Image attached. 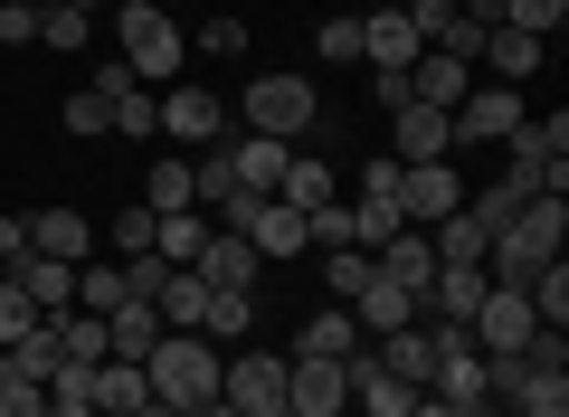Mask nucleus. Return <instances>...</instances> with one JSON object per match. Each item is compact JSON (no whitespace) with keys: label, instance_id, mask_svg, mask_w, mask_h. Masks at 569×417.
I'll return each mask as SVG.
<instances>
[{"label":"nucleus","instance_id":"f257e3e1","mask_svg":"<svg viewBox=\"0 0 569 417\" xmlns=\"http://www.w3.org/2000/svg\"><path fill=\"white\" fill-rule=\"evenodd\" d=\"M219 341L209 332H162L152 341V351H142V379H152V398H162V408H209V398H219Z\"/></svg>","mask_w":569,"mask_h":417},{"label":"nucleus","instance_id":"f03ea898","mask_svg":"<svg viewBox=\"0 0 569 417\" xmlns=\"http://www.w3.org/2000/svg\"><path fill=\"white\" fill-rule=\"evenodd\" d=\"M114 39H123V67H133L152 96L181 86V58H190V29L171 20L162 0H114Z\"/></svg>","mask_w":569,"mask_h":417},{"label":"nucleus","instance_id":"7ed1b4c3","mask_svg":"<svg viewBox=\"0 0 569 417\" xmlns=\"http://www.w3.org/2000/svg\"><path fill=\"white\" fill-rule=\"evenodd\" d=\"M569 247V199H522V219L485 247V285H531Z\"/></svg>","mask_w":569,"mask_h":417},{"label":"nucleus","instance_id":"20e7f679","mask_svg":"<svg viewBox=\"0 0 569 417\" xmlns=\"http://www.w3.org/2000/svg\"><path fill=\"white\" fill-rule=\"evenodd\" d=\"M503 152H512V161H503V190H522V199H569V115L522 123Z\"/></svg>","mask_w":569,"mask_h":417},{"label":"nucleus","instance_id":"39448f33","mask_svg":"<svg viewBox=\"0 0 569 417\" xmlns=\"http://www.w3.org/2000/svg\"><path fill=\"white\" fill-rule=\"evenodd\" d=\"M313 115H323V96H313V77H257L247 86V133H276V142H295V133H313Z\"/></svg>","mask_w":569,"mask_h":417},{"label":"nucleus","instance_id":"423d86ee","mask_svg":"<svg viewBox=\"0 0 569 417\" xmlns=\"http://www.w3.org/2000/svg\"><path fill=\"white\" fill-rule=\"evenodd\" d=\"M219 398L238 417H284V360L276 351H228L219 360Z\"/></svg>","mask_w":569,"mask_h":417},{"label":"nucleus","instance_id":"0eeeda50","mask_svg":"<svg viewBox=\"0 0 569 417\" xmlns=\"http://www.w3.org/2000/svg\"><path fill=\"white\" fill-rule=\"evenodd\" d=\"M456 142H512V133H522V86H466V105H456Z\"/></svg>","mask_w":569,"mask_h":417},{"label":"nucleus","instance_id":"6e6552de","mask_svg":"<svg viewBox=\"0 0 569 417\" xmlns=\"http://www.w3.org/2000/svg\"><path fill=\"white\" fill-rule=\"evenodd\" d=\"M447 209H466L456 161H408V171H399V219H408V228H437Z\"/></svg>","mask_w":569,"mask_h":417},{"label":"nucleus","instance_id":"1a4fd4ad","mask_svg":"<svg viewBox=\"0 0 569 417\" xmlns=\"http://www.w3.org/2000/svg\"><path fill=\"white\" fill-rule=\"evenodd\" d=\"M238 238L257 247V266H276V257H305V209H284V199H238Z\"/></svg>","mask_w":569,"mask_h":417},{"label":"nucleus","instance_id":"9d476101","mask_svg":"<svg viewBox=\"0 0 569 417\" xmlns=\"http://www.w3.org/2000/svg\"><path fill=\"white\" fill-rule=\"evenodd\" d=\"M342 408H351L342 360H295L284 351V417H342Z\"/></svg>","mask_w":569,"mask_h":417},{"label":"nucleus","instance_id":"9b49d317","mask_svg":"<svg viewBox=\"0 0 569 417\" xmlns=\"http://www.w3.org/2000/svg\"><path fill=\"white\" fill-rule=\"evenodd\" d=\"M162 133L181 142V152H200V142L228 133V105L209 96V86H162Z\"/></svg>","mask_w":569,"mask_h":417},{"label":"nucleus","instance_id":"f8f14e48","mask_svg":"<svg viewBox=\"0 0 569 417\" xmlns=\"http://www.w3.org/2000/svg\"><path fill=\"white\" fill-rule=\"evenodd\" d=\"M351 322H361V341H389V332H408V322H418V295H408V285H389L380 266H370V285L351 295Z\"/></svg>","mask_w":569,"mask_h":417},{"label":"nucleus","instance_id":"ddd939ff","mask_svg":"<svg viewBox=\"0 0 569 417\" xmlns=\"http://www.w3.org/2000/svg\"><path fill=\"white\" fill-rule=\"evenodd\" d=\"M466 86H475L466 58H447V48H418V67H408V105H437V115H456V105H466Z\"/></svg>","mask_w":569,"mask_h":417},{"label":"nucleus","instance_id":"4468645a","mask_svg":"<svg viewBox=\"0 0 569 417\" xmlns=\"http://www.w3.org/2000/svg\"><path fill=\"white\" fill-rule=\"evenodd\" d=\"M342 379H351V398H361V408H370V417H408V408H418V389H408V379H399V370H389V360H380V351H370V360H361V351H351V360H342Z\"/></svg>","mask_w":569,"mask_h":417},{"label":"nucleus","instance_id":"2eb2a0df","mask_svg":"<svg viewBox=\"0 0 569 417\" xmlns=\"http://www.w3.org/2000/svg\"><path fill=\"white\" fill-rule=\"evenodd\" d=\"M228 161H238V190H247V199H276L295 142H276V133H228Z\"/></svg>","mask_w":569,"mask_h":417},{"label":"nucleus","instance_id":"dca6fc26","mask_svg":"<svg viewBox=\"0 0 569 417\" xmlns=\"http://www.w3.org/2000/svg\"><path fill=\"white\" fill-rule=\"evenodd\" d=\"M475 58L493 67V86H522V77H541V67H550V39H531V29H485Z\"/></svg>","mask_w":569,"mask_h":417},{"label":"nucleus","instance_id":"f3484780","mask_svg":"<svg viewBox=\"0 0 569 417\" xmlns=\"http://www.w3.org/2000/svg\"><path fill=\"white\" fill-rule=\"evenodd\" d=\"M389 123H399V152L389 161H456V123L437 115V105H399Z\"/></svg>","mask_w":569,"mask_h":417},{"label":"nucleus","instance_id":"a211bd4d","mask_svg":"<svg viewBox=\"0 0 569 417\" xmlns=\"http://www.w3.org/2000/svg\"><path fill=\"white\" fill-rule=\"evenodd\" d=\"M190 266H200V285H238V295H257V247H247L238 228H209V247Z\"/></svg>","mask_w":569,"mask_h":417},{"label":"nucleus","instance_id":"6ab92c4d","mask_svg":"<svg viewBox=\"0 0 569 417\" xmlns=\"http://www.w3.org/2000/svg\"><path fill=\"white\" fill-rule=\"evenodd\" d=\"M86 209H29V257H67V266H86Z\"/></svg>","mask_w":569,"mask_h":417},{"label":"nucleus","instance_id":"aec40b11","mask_svg":"<svg viewBox=\"0 0 569 417\" xmlns=\"http://www.w3.org/2000/svg\"><path fill=\"white\" fill-rule=\"evenodd\" d=\"M361 351V322H351V304H323V314L295 332V360H351Z\"/></svg>","mask_w":569,"mask_h":417},{"label":"nucleus","instance_id":"412c9836","mask_svg":"<svg viewBox=\"0 0 569 417\" xmlns=\"http://www.w3.org/2000/svg\"><path fill=\"white\" fill-rule=\"evenodd\" d=\"M370 266H380L389 285H408V295H427V276H437V247H427V228H399V238H389Z\"/></svg>","mask_w":569,"mask_h":417},{"label":"nucleus","instance_id":"4be33fe9","mask_svg":"<svg viewBox=\"0 0 569 417\" xmlns=\"http://www.w3.org/2000/svg\"><path fill=\"white\" fill-rule=\"evenodd\" d=\"M361 58L370 67H418V29H408V10H370V20H361Z\"/></svg>","mask_w":569,"mask_h":417},{"label":"nucleus","instance_id":"5701e85b","mask_svg":"<svg viewBox=\"0 0 569 417\" xmlns=\"http://www.w3.org/2000/svg\"><path fill=\"white\" fill-rule=\"evenodd\" d=\"M10 276H20V295L39 304V314H67V304H77V266L67 257H20Z\"/></svg>","mask_w":569,"mask_h":417},{"label":"nucleus","instance_id":"b1692460","mask_svg":"<svg viewBox=\"0 0 569 417\" xmlns=\"http://www.w3.org/2000/svg\"><path fill=\"white\" fill-rule=\"evenodd\" d=\"M200 304H209L200 266H171V276H162V295H152V314H162V332H200Z\"/></svg>","mask_w":569,"mask_h":417},{"label":"nucleus","instance_id":"393cba45","mask_svg":"<svg viewBox=\"0 0 569 417\" xmlns=\"http://www.w3.org/2000/svg\"><path fill=\"white\" fill-rule=\"evenodd\" d=\"M427 247H437V266H485V219H475V209H447V219L427 228Z\"/></svg>","mask_w":569,"mask_h":417},{"label":"nucleus","instance_id":"a878e982","mask_svg":"<svg viewBox=\"0 0 569 417\" xmlns=\"http://www.w3.org/2000/svg\"><path fill=\"white\" fill-rule=\"evenodd\" d=\"M200 332L219 341V351H228V341H247V332H257V295H238V285H209V304H200Z\"/></svg>","mask_w":569,"mask_h":417},{"label":"nucleus","instance_id":"bb28decb","mask_svg":"<svg viewBox=\"0 0 569 417\" xmlns=\"http://www.w3.org/2000/svg\"><path fill=\"white\" fill-rule=\"evenodd\" d=\"M142 398H152L142 360H96V417H133Z\"/></svg>","mask_w":569,"mask_h":417},{"label":"nucleus","instance_id":"cd10ccee","mask_svg":"<svg viewBox=\"0 0 569 417\" xmlns=\"http://www.w3.org/2000/svg\"><path fill=\"white\" fill-rule=\"evenodd\" d=\"M162 341V314L152 304H123V314H104V360H142Z\"/></svg>","mask_w":569,"mask_h":417},{"label":"nucleus","instance_id":"c85d7f7f","mask_svg":"<svg viewBox=\"0 0 569 417\" xmlns=\"http://www.w3.org/2000/svg\"><path fill=\"white\" fill-rule=\"evenodd\" d=\"M123 304H142L133 285H123V257L114 266H77V314H123Z\"/></svg>","mask_w":569,"mask_h":417},{"label":"nucleus","instance_id":"c756f323","mask_svg":"<svg viewBox=\"0 0 569 417\" xmlns=\"http://www.w3.org/2000/svg\"><path fill=\"white\" fill-rule=\"evenodd\" d=\"M522 295H531V322H541V332H569V257H550Z\"/></svg>","mask_w":569,"mask_h":417},{"label":"nucleus","instance_id":"7c9ffc66","mask_svg":"<svg viewBox=\"0 0 569 417\" xmlns=\"http://www.w3.org/2000/svg\"><path fill=\"white\" fill-rule=\"evenodd\" d=\"M276 199H284V209H323V199H332V161L295 152V161H284V180H276Z\"/></svg>","mask_w":569,"mask_h":417},{"label":"nucleus","instance_id":"2f4dec72","mask_svg":"<svg viewBox=\"0 0 569 417\" xmlns=\"http://www.w3.org/2000/svg\"><path fill=\"white\" fill-rule=\"evenodd\" d=\"M152 247H162L171 266H190L209 247V219H200V209H162V219H152Z\"/></svg>","mask_w":569,"mask_h":417},{"label":"nucleus","instance_id":"473e14b6","mask_svg":"<svg viewBox=\"0 0 569 417\" xmlns=\"http://www.w3.org/2000/svg\"><path fill=\"white\" fill-rule=\"evenodd\" d=\"M399 228H408V219H399V199H351V247H361V257H380Z\"/></svg>","mask_w":569,"mask_h":417},{"label":"nucleus","instance_id":"72a5a7b5","mask_svg":"<svg viewBox=\"0 0 569 417\" xmlns=\"http://www.w3.org/2000/svg\"><path fill=\"white\" fill-rule=\"evenodd\" d=\"M142 209H152V219H162V209H200V199H190V161H181V152L152 161V190H142Z\"/></svg>","mask_w":569,"mask_h":417},{"label":"nucleus","instance_id":"f704fd0d","mask_svg":"<svg viewBox=\"0 0 569 417\" xmlns=\"http://www.w3.org/2000/svg\"><path fill=\"white\" fill-rule=\"evenodd\" d=\"M370 285V257L361 247H323V304H351Z\"/></svg>","mask_w":569,"mask_h":417},{"label":"nucleus","instance_id":"c9c22d12","mask_svg":"<svg viewBox=\"0 0 569 417\" xmlns=\"http://www.w3.org/2000/svg\"><path fill=\"white\" fill-rule=\"evenodd\" d=\"M380 360L408 379V389H427V370H437V360H427V332H418V322H408V332H389V341H380Z\"/></svg>","mask_w":569,"mask_h":417},{"label":"nucleus","instance_id":"e433bc0d","mask_svg":"<svg viewBox=\"0 0 569 417\" xmlns=\"http://www.w3.org/2000/svg\"><path fill=\"white\" fill-rule=\"evenodd\" d=\"M86 39H96L86 10H67V0H48V10H39V48H86Z\"/></svg>","mask_w":569,"mask_h":417},{"label":"nucleus","instance_id":"4c0bfd02","mask_svg":"<svg viewBox=\"0 0 569 417\" xmlns=\"http://www.w3.org/2000/svg\"><path fill=\"white\" fill-rule=\"evenodd\" d=\"M569 0H503V29H531V39H560Z\"/></svg>","mask_w":569,"mask_h":417},{"label":"nucleus","instance_id":"58836bf2","mask_svg":"<svg viewBox=\"0 0 569 417\" xmlns=\"http://www.w3.org/2000/svg\"><path fill=\"white\" fill-rule=\"evenodd\" d=\"M408 29H418V48H447L456 39V0H408Z\"/></svg>","mask_w":569,"mask_h":417},{"label":"nucleus","instance_id":"ea45409f","mask_svg":"<svg viewBox=\"0 0 569 417\" xmlns=\"http://www.w3.org/2000/svg\"><path fill=\"white\" fill-rule=\"evenodd\" d=\"M466 209H475V219H485V238H503V228L522 219V190H503V180H493V190H475Z\"/></svg>","mask_w":569,"mask_h":417},{"label":"nucleus","instance_id":"a19ab883","mask_svg":"<svg viewBox=\"0 0 569 417\" xmlns=\"http://www.w3.org/2000/svg\"><path fill=\"white\" fill-rule=\"evenodd\" d=\"M29 322H48V314H39V304L20 295V276H10V285H0V351H10V341H20Z\"/></svg>","mask_w":569,"mask_h":417},{"label":"nucleus","instance_id":"79ce46f5","mask_svg":"<svg viewBox=\"0 0 569 417\" xmlns=\"http://www.w3.org/2000/svg\"><path fill=\"white\" fill-rule=\"evenodd\" d=\"M67 133H86V142H96V133H114V105H104L96 86H86V96H67Z\"/></svg>","mask_w":569,"mask_h":417},{"label":"nucleus","instance_id":"37998d69","mask_svg":"<svg viewBox=\"0 0 569 417\" xmlns=\"http://www.w3.org/2000/svg\"><path fill=\"white\" fill-rule=\"evenodd\" d=\"M104 238H114V257H142V247H152V209H114Z\"/></svg>","mask_w":569,"mask_h":417},{"label":"nucleus","instance_id":"c03bdc74","mask_svg":"<svg viewBox=\"0 0 569 417\" xmlns=\"http://www.w3.org/2000/svg\"><path fill=\"white\" fill-rule=\"evenodd\" d=\"M190 48H209V58H247V20H228V10H219V20H209Z\"/></svg>","mask_w":569,"mask_h":417},{"label":"nucleus","instance_id":"a18cd8bd","mask_svg":"<svg viewBox=\"0 0 569 417\" xmlns=\"http://www.w3.org/2000/svg\"><path fill=\"white\" fill-rule=\"evenodd\" d=\"M10 48H39V10H10V0H0V58H10Z\"/></svg>","mask_w":569,"mask_h":417},{"label":"nucleus","instance_id":"49530a36","mask_svg":"<svg viewBox=\"0 0 569 417\" xmlns=\"http://www.w3.org/2000/svg\"><path fill=\"white\" fill-rule=\"evenodd\" d=\"M399 171H408V161H361V199H399Z\"/></svg>","mask_w":569,"mask_h":417},{"label":"nucleus","instance_id":"de8ad7c7","mask_svg":"<svg viewBox=\"0 0 569 417\" xmlns=\"http://www.w3.org/2000/svg\"><path fill=\"white\" fill-rule=\"evenodd\" d=\"M29 257V209H0V266Z\"/></svg>","mask_w":569,"mask_h":417},{"label":"nucleus","instance_id":"09e8293b","mask_svg":"<svg viewBox=\"0 0 569 417\" xmlns=\"http://www.w3.org/2000/svg\"><path fill=\"white\" fill-rule=\"evenodd\" d=\"M133 86H142V77H133L123 58H96V96H104V105H114V96H133Z\"/></svg>","mask_w":569,"mask_h":417},{"label":"nucleus","instance_id":"8fccbe9b","mask_svg":"<svg viewBox=\"0 0 569 417\" xmlns=\"http://www.w3.org/2000/svg\"><path fill=\"white\" fill-rule=\"evenodd\" d=\"M323 58H361V20H323Z\"/></svg>","mask_w":569,"mask_h":417},{"label":"nucleus","instance_id":"3c124183","mask_svg":"<svg viewBox=\"0 0 569 417\" xmlns=\"http://www.w3.org/2000/svg\"><path fill=\"white\" fill-rule=\"evenodd\" d=\"M408 417H466V408H447V398H427V389H418V408H408Z\"/></svg>","mask_w":569,"mask_h":417},{"label":"nucleus","instance_id":"603ef678","mask_svg":"<svg viewBox=\"0 0 569 417\" xmlns=\"http://www.w3.org/2000/svg\"><path fill=\"white\" fill-rule=\"evenodd\" d=\"M190 417H238V408H228V398H209V408H190Z\"/></svg>","mask_w":569,"mask_h":417},{"label":"nucleus","instance_id":"864d4df0","mask_svg":"<svg viewBox=\"0 0 569 417\" xmlns=\"http://www.w3.org/2000/svg\"><path fill=\"white\" fill-rule=\"evenodd\" d=\"M67 10H86V20H96V10H104V0H67Z\"/></svg>","mask_w":569,"mask_h":417},{"label":"nucleus","instance_id":"5fc2aeb1","mask_svg":"<svg viewBox=\"0 0 569 417\" xmlns=\"http://www.w3.org/2000/svg\"><path fill=\"white\" fill-rule=\"evenodd\" d=\"M485 417H522V408H485Z\"/></svg>","mask_w":569,"mask_h":417},{"label":"nucleus","instance_id":"6e6d98bb","mask_svg":"<svg viewBox=\"0 0 569 417\" xmlns=\"http://www.w3.org/2000/svg\"><path fill=\"white\" fill-rule=\"evenodd\" d=\"M380 10H408V0H380Z\"/></svg>","mask_w":569,"mask_h":417}]
</instances>
